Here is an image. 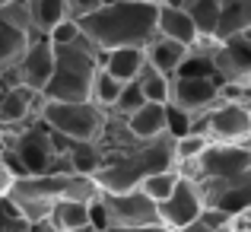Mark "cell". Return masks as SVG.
Returning a JSON list of instances; mask_svg holds the SVG:
<instances>
[{"mask_svg": "<svg viewBox=\"0 0 251 232\" xmlns=\"http://www.w3.org/2000/svg\"><path fill=\"white\" fill-rule=\"evenodd\" d=\"M245 35H248V38H251V29H248V32H245Z\"/></svg>", "mask_w": 251, "mask_h": 232, "instance_id": "38", "label": "cell"}, {"mask_svg": "<svg viewBox=\"0 0 251 232\" xmlns=\"http://www.w3.org/2000/svg\"><path fill=\"white\" fill-rule=\"evenodd\" d=\"M3 147H6V137H3V130H0V194H3V188L10 184V172L3 169Z\"/></svg>", "mask_w": 251, "mask_h": 232, "instance_id": "30", "label": "cell"}, {"mask_svg": "<svg viewBox=\"0 0 251 232\" xmlns=\"http://www.w3.org/2000/svg\"><path fill=\"white\" fill-rule=\"evenodd\" d=\"M181 10L191 16L197 35L201 38H213V29H216V16H220V0H184Z\"/></svg>", "mask_w": 251, "mask_h": 232, "instance_id": "20", "label": "cell"}, {"mask_svg": "<svg viewBox=\"0 0 251 232\" xmlns=\"http://www.w3.org/2000/svg\"><path fill=\"white\" fill-rule=\"evenodd\" d=\"M143 61H147L143 48H111V51L99 54V67L105 74H111L118 83H134L140 67H143Z\"/></svg>", "mask_w": 251, "mask_h": 232, "instance_id": "15", "label": "cell"}, {"mask_svg": "<svg viewBox=\"0 0 251 232\" xmlns=\"http://www.w3.org/2000/svg\"><path fill=\"white\" fill-rule=\"evenodd\" d=\"M35 38L25 0H6L0 6V74H10Z\"/></svg>", "mask_w": 251, "mask_h": 232, "instance_id": "5", "label": "cell"}, {"mask_svg": "<svg viewBox=\"0 0 251 232\" xmlns=\"http://www.w3.org/2000/svg\"><path fill=\"white\" fill-rule=\"evenodd\" d=\"M143 3H153V6H159V0H143Z\"/></svg>", "mask_w": 251, "mask_h": 232, "instance_id": "37", "label": "cell"}, {"mask_svg": "<svg viewBox=\"0 0 251 232\" xmlns=\"http://www.w3.org/2000/svg\"><path fill=\"white\" fill-rule=\"evenodd\" d=\"M207 143H210V140H207L203 134H181V137H175V147H172V153H175V165L197 159V156H201V150L207 147Z\"/></svg>", "mask_w": 251, "mask_h": 232, "instance_id": "25", "label": "cell"}, {"mask_svg": "<svg viewBox=\"0 0 251 232\" xmlns=\"http://www.w3.org/2000/svg\"><path fill=\"white\" fill-rule=\"evenodd\" d=\"M67 3V19H83V16H89L92 10H99L102 6V0H64Z\"/></svg>", "mask_w": 251, "mask_h": 232, "instance_id": "28", "label": "cell"}, {"mask_svg": "<svg viewBox=\"0 0 251 232\" xmlns=\"http://www.w3.org/2000/svg\"><path fill=\"white\" fill-rule=\"evenodd\" d=\"M96 70H99V51L83 35L67 45H54V67H51V77L42 89V99L86 102Z\"/></svg>", "mask_w": 251, "mask_h": 232, "instance_id": "3", "label": "cell"}, {"mask_svg": "<svg viewBox=\"0 0 251 232\" xmlns=\"http://www.w3.org/2000/svg\"><path fill=\"white\" fill-rule=\"evenodd\" d=\"M223 99V83L220 77H172L169 86V102L172 108L184 115H203Z\"/></svg>", "mask_w": 251, "mask_h": 232, "instance_id": "7", "label": "cell"}, {"mask_svg": "<svg viewBox=\"0 0 251 232\" xmlns=\"http://www.w3.org/2000/svg\"><path fill=\"white\" fill-rule=\"evenodd\" d=\"M156 210H159L162 226L178 229V226L191 223L197 213H201V210H203V201H201V194H197V184L191 181V178L178 175V181H175V188H172V194H169L162 204H156Z\"/></svg>", "mask_w": 251, "mask_h": 232, "instance_id": "10", "label": "cell"}, {"mask_svg": "<svg viewBox=\"0 0 251 232\" xmlns=\"http://www.w3.org/2000/svg\"><path fill=\"white\" fill-rule=\"evenodd\" d=\"M235 216H242V220H245V223H248V226H251V204H248V207H245V210H242V213H235Z\"/></svg>", "mask_w": 251, "mask_h": 232, "instance_id": "34", "label": "cell"}, {"mask_svg": "<svg viewBox=\"0 0 251 232\" xmlns=\"http://www.w3.org/2000/svg\"><path fill=\"white\" fill-rule=\"evenodd\" d=\"M38 118L57 130L67 140H99L105 130V118L108 111L86 102H57V99H42L38 105Z\"/></svg>", "mask_w": 251, "mask_h": 232, "instance_id": "4", "label": "cell"}, {"mask_svg": "<svg viewBox=\"0 0 251 232\" xmlns=\"http://www.w3.org/2000/svg\"><path fill=\"white\" fill-rule=\"evenodd\" d=\"M210 61L223 86H251V38L232 35L210 45Z\"/></svg>", "mask_w": 251, "mask_h": 232, "instance_id": "6", "label": "cell"}, {"mask_svg": "<svg viewBox=\"0 0 251 232\" xmlns=\"http://www.w3.org/2000/svg\"><path fill=\"white\" fill-rule=\"evenodd\" d=\"M67 162L76 175H96V169L102 165V147L99 140H70L67 147Z\"/></svg>", "mask_w": 251, "mask_h": 232, "instance_id": "19", "label": "cell"}, {"mask_svg": "<svg viewBox=\"0 0 251 232\" xmlns=\"http://www.w3.org/2000/svg\"><path fill=\"white\" fill-rule=\"evenodd\" d=\"M48 220H51V226L61 229V232L76 229V226H86V223H89V204H86V201H70V197H61V201L51 204Z\"/></svg>", "mask_w": 251, "mask_h": 232, "instance_id": "18", "label": "cell"}, {"mask_svg": "<svg viewBox=\"0 0 251 232\" xmlns=\"http://www.w3.org/2000/svg\"><path fill=\"white\" fill-rule=\"evenodd\" d=\"M67 232H99L92 223H86V226H76V229H67Z\"/></svg>", "mask_w": 251, "mask_h": 232, "instance_id": "33", "label": "cell"}, {"mask_svg": "<svg viewBox=\"0 0 251 232\" xmlns=\"http://www.w3.org/2000/svg\"><path fill=\"white\" fill-rule=\"evenodd\" d=\"M121 86L124 83H118L111 74H105L102 67L96 70V77H92V89H89V102L92 105H99V108H105L108 111L111 105H115V99H118V92H121Z\"/></svg>", "mask_w": 251, "mask_h": 232, "instance_id": "23", "label": "cell"}, {"mask_svg": "<svg viewBox=\"0 0 251 232\" xmlns=\"http://www.w3.org/2000/svg\"><path fill=\"white\" fill-rule=\"evenodd\" d=\"M99 232H175L169 226H102Z\"/></svg>", "mask_w": 251, "mask_h": 232, "instance_id": "29", "label": "cell"}, {"mask_svg": "<svg viewBox=\"0 0 251 232\" xmlns=\"http://www.w3.org/2000/svg\"><path fill=\"white\" fill-rule=\"evenodd\" d=\"M127 130L140 140H150V137H159V134H169V105L162 102H143L137 111H130L124 118Z\"/></svg>", "mask_w": 251, "mask_h": 232, "instance_id": "13", "label": "cell"}, {"mask_svg": "<svg viewBox=\"0 0 251 232\" xmlns=\"http://www.w3.org/2000/svg\"><path fill=\"white\" fill-rule=\"evenodd\" d=\"M134 83L140 86V92H143V99H147V102H162V105L169 102V86H172V77H166L162 70H156L153 64L143 61V67H140V74H137Z\"/></svg>", "mask_w": 251, "mask_h": 232, "instance_id": "21", "label": "cell"}, {"mask_svg": "<svg viewBox=\"0 0 251 232\" xmlns=\"http://www.w3.org/2000/svg\"><path fill=\"white\" fill-rule=\"evenodd\" d=\"M6 86H10V77H6V74H0V92H3Z\"/></svg>", "mask_w": 251, "mask_h": 232, "instance_id": "35", "label": "cell"}, {"mask_svg": "<svg viewBox=\"0 0 251 232\" xmlns=\"http://www.w3.org/2000/svg\"><path fill=\"white\" fill-rule=\"evenodd\" d=\"M143 102H147V99H143L140 86H137V83H124V86H121V92H118V99H115V105L108 108V115L127 118L130 111H137V108H140Z\"/></svg>", "mask_w": 251, "mask_h": 232, "instance_id": "24", "label": "cell"}, {"mask_svg": "<svg viewBox=\"0 0 251 232\" xmlns=\"http://www.w3.org/2000/svg\"><path fill=\"white\" fill-rule=\"evenodd\" d=\"M51 67H54V45L45 35H35L29 42V48H25V54L19 57V64L6 77H10V83H23L29 89L42 92L51 77Z\"/></svg>", "mask_w": 251, "mask_h": 232, "instance_id": "9", "label": "cell"}, {"mask_svg": "<svg viewBox=\"0 0 251 232\" xmlns=\"http://www.w3.org/2000/svg\"><path fill=\"white\" fill-rule=\"evenodd\" d=\"M159 3H166V6H181L184 0H159Z\"/></svg>", "mask_w": 251, "mask_h": 232, "instance_id": "36", "label": "cell"}, {"mask_svg": "<svg viewBox=\"0 0 251 232\" xmlns=\"http://www.w3.org/2000/svg\"><path fill=\"white\" fill-rule=\"evenodd\" d=\"M210 232H232V216H229L223 226H216V229H210Z\"/></svg>", "mask_w": 251, "mask_h": 232, "instance_id": "32", "label": "cell"}, {"mask_svg": "<svg viewBox=\"0 0 251 232\" xmlns=\"http://www.w3.org/2000/svg\"><path fill=\"white\" fill-rule=\"evenodd\" d=\"M3 3H6V0H0V6H3Z\"/></svg>", "mask_w": 251, "mask_h": 232, "instance_id": "39", "label": "cell"}, {"mask_svg": "<svg viewBox=\"0 0 251 232\" xmlns=\"http://www.w3.org/2000/svg\"><path fill=\"white\" fill-rule=\"evenodd\" d=\"M194 184H197L203 207H216L229 216L242 213L251 204V169L239 172V175H229V178H201Z\"/></svg>", "mask_w": 251, "mask_h": 232, "instance_id": "8", "label": "cell"}, {"mask_svg": "<svg viewBox=\"0 0 251 232\" xmlns=\"http://www.w3.org/2000/svg\"><path fill=\"white\" fill-rule=\"evenodd\" d=\"M38 105H42V92L29 89L23 83H10L0 92V130H16L38 118Z\"/></svg>", "mask_w": 251, "mask_h": 232, "instance_id": "11", "label": "cell"}, {"mask_svg": "<svg viewBox=\"0 0 251 232\" xmlns=\"http://www.w3.org/2000/svg\"><path fill=\"white\" fill-rule=\"evenodd\" d=\"M45 38H48L51 45H67V42H74V38H80V26H76L74 19H61Z\"/></svg>", "mask_w": 251, "mask_h": 232, "instance_id": "27", "label": "cell"}, {"mask_svg": "<svg viewBox=\"0 0 251 232\" xmlns=\"http://www.w3.org/2000/svg\"><path fill=\"white\" fill-rule=\"evenodd\" d=\"M175 181H178V169L172 165V169H159V172H153V175H147L140 184H137V188H140L153 204H162V201L172 194Z\"/></svg>", "mask_w": 251, "mask_h": 232, "instance_id": "22", "label": "cell"}, {"mask_svg": "<svg viewBox=\"0 0 251 232\" xmlns=\"http://www.w3.org/2000/svg\"><path fill=\"white\" fill-rule=\"evenodd\" d=\"M25 10H29L35 35H48L61 19H67V3L64 0H25Z\"/></svg>", "mask_w": 251, "mask_h": 232, "instance_id": "17", "label": "cell"}, {"mask_svg": "<svg viewBox=\"0 0 251 232\" xmlns=\"http://www.w3.org/2000/svg\"><path fill=\"white\" fill-rule=\"evenodd\" d=\"M99 184L89 175H74V172H48V175H19L10 178L3 188V197L19 210L25 223H38L48 216L51 204L70 197V201H96Z\"/></svg>", "mask_w": 251, "mask_h": 232, "instance_id": "2", "label": "cell"}, {"mask_svg": "<svg viewBox=\"0 0 251 232\" xmlns=\"http://www.w3.org/2000/svg\"><path fill=\"white\" fill-rule=\"evenodd\" d=\"M251 29V0H220V16L210 42H223L232 35H245Z\"/></svg>", "mask_w": 251, "mask_h": 232, "instance_id": "14", "label": "cell"}, {"mask_svg": "<svg viewBox=\"0 0 251 232\" xmlns=\"http://www.w3.org/2000/svg\"><path fill=\"white\" fill-rule=\"evenodd\" d=\"M29 232H61V229H54L51 220L45 216V220H38V223H29Z\"/></svg>", "mask_w": 251, "mask_h": 232, "instance_id": "31", "label": "cell"}, {"mask_svg": "<svg viewBox=\"0 0 251 232\" xmlns=\"http://www.w3.org/2000/svg\"><path fill=\"white\" fill-rule=\"evenodd\" d=\"M156 35H166L172 42L188 45V48H194L197 42H203V38L197 35V29H194L188 13H184L181 6H166V3L156 6Z\"/></svg>", "mask_w": 251, "mask_h": 232, "instance_id": "12", "label": "cell"}, {"mask_svg": "<svg viewBox=\"0 0 251 232\" xmlns=\"http://www.w3.org/2000/svg\"><path fill=\"white\" fill-rule=\"evenodd\" d=\"M188 45L181 42H172L166 35H156L153 42L143 48V54H147V64H153L156 70H162L166 77H175V70L181 67V61L188 57Z\"/></svg>", "mask_w": 251, "mask_h": 232, "instance_id": "16", "label": "cell"}, {"mask_svg": "<svg viewBox=\"0 0 251 232\" xmlns=\"http://www.w3.org/2000/svg\"><path fill=\"white\" fill-rule=\"evenodd\" d=\"M0 232H29V223L19 216V210L0 194Z\"/></svg>", "mask_w": 251, "mask_h": 232, "instance_id": "26", "label": "cell"}, {"mask_svg": "<svg viewBox=\"0 0 251 232\" xmlns=\"http://www.w3.org/2000/svg\"><path fill=\"white\" fill-rule=\"evenodd\" d=\"M76 26L99 54L111 48H147L156 38V6L143 0H115L76 19Z\"/></svg>", "mask_w": 251, "mask_h": 232, "instance_id": "1", "label": "cell"}]
</instances>
